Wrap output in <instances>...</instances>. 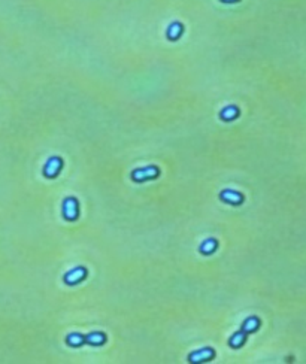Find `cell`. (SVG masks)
Segmentation results:
<instances>
[{"label":"cell","instance_id":"obj_1","mask_svg":"<svg viewBox=\"0 0 306 364\" xmlns=\"http://www.w3.org/2000/svg\"><path fill=\"white\" fill-rule=\"evenodd\" d=\"M160 175V169L157 166H148V167H142V169H136L131 172V178L136 182H143L148 179H154Z\"/></svg>","mask_w":306,"mask_h":364},{"label":"cell","instance_id":"obj_2","mask_svg":"<svg viewBox=\"0 0 306 364\" xmlns=\"http://www.w3.org/2000/svg\"><path fill=\"white\" fill-rule=\"evenodd\" d=\"M63 217L67 221H75L78 218V203L73 197H67L63 202Z\"/></svg>","mask_w":306,"mask_h":364},{"label":"cell","instance_id":"obj_3","mask_svg":"<svg viewBox=\"0 0 306 364\" xmlns=\"http://www.w3.org/2000/svg\"><path fill=\"white\" fill-rule=\"evenodd\" d=\"M86 276H87V270L84 267H75L64 275V282L69 285H75L76 282L83 281Z\"/></svg>","mask_w":306,"mask_h":364},{"label":"cell","instance_id":"obj_4","mask_svg":"<svg viewBox=\"0 0 306 364\" xmlns=\"http://www.w3.org/2000/svg\"><path fill=\"white\" fill-rule=\"evenodd\" d=\"M61 166H63L61 158H58V157H51V158L46 161L45 167H44V175L48 176V178H54V176L60 172Z\"/></svg>","mask_w":306,"mask_h":364},{"label":"cell","instance_id":"obj_5","mask_svg":"<svg viewBox=\"0 0 306 364\" xmlns=\"http://www.w3.org/2000/svg\"><path fill=\"white\" fill-rule=\"evenodd\" d=\"M214 349L211 348H203V349H197L194 352L190 354L188 357V361L190 363H203V361H208L211 358H214Z\"/></svg>","mask_w":306,"mask_h":364},{"label":"cell","instance_id":"obj_6","mask_svg":"<svg viewBox=\"0 0 306 364\" xmlns=\"http://www.w3.org/2000/svg\"><path fill=\"white\" fill-rule=\"evenodd\" d=\"M219 197H221L224 202L230 203V205H241V203L244 202V196H242L241 193L233 191V190H224V191H221Z\"/></svg>","mask_w":306,"mask_h":364},{"label":"cell","instance_id":"obj_7","mask_svg":"<svg viewBox=\"0 0 306 364\" xmlns=\"http://www.w3.org/2000/svg\"><path fill=\"white\" fill-rule=\"evenodd\" d=\"M106 340V336L100 331H93V333H88L87 336H84V342L90 343V345H102L103 342Z\"/></svg>","mask_w":306,"mask_h":364},{"label":"cell","instance_id":"obj_8","mask_svg":"<svg viewBox=\"0 0 306 364\" xmlns=\"http://www.w3.org/2000/svg\"><path fill=\"white\" fill-rule=\"evenodd\" d=\"M182 30H184V27H182L181 23H178V21L172 23V24L168 27V38H169L171 41H176V39H179V36L182 35Z\"/></svg>","mask_w":306,"mask_h":364},{"label":"cell","instance_id":"obj_9","mask_svg":"<svg viewBox=\"0 0 306 364\" xmlns=\"http://www.w3.org/2000/svg\"><path fill=\"white\" fill-rule=\"evenodd\" d=\"M238 115H239V109H238L236 106H233V105L225 106V108L219 112V117H221L222 120H225V121H232V120H235Z\"/></svg>","mask_w":306,"mask_h":364},{"label":"cell","instance_id":"obj_10","mask_svg":"<svg viewBox=\"0 0 306 364\" xmlns=\"http://www.w3.org/2000/svg\"><path fill=\"white\" fill-rule=\"evenodd\" d=\"M260 325V319L257 318V317H250V318H247L245 321H244V324H242V331H245L247 334L248 333H253V331H256L257 330V327Z\"/></svg>","mask_w":306,"mask_h":364},{"label":"cell","instance_id":"obj_11","mask_svg":"<svg viewBox=\"0 0 306 364\" xmlns=\"http://www.w3.org/2000/svg\"><path fill=\"white\" fill-rule=\"evenodd\" d=\"M245 339H247V333L241 330V331H236V333L230 337L228 343H230L232 348H241V346L245 343Z\"/></svg>","mask_w":306,"mask_h":364},{"label":"cell","instance_id":"obj_12","mask_svg":"<svg viewBox=\"0 0 306 364\" xmlns=\"http://www.w3.org/2000/svg\"><path fill=\"white\" fill-rule=\"evenodd\" d=\"M217 240L215 239H206L202 245H200V252L202 254H205V255H208V254H212L215 249H217Z\"/></svg>","mask_w":306,"mask_h":364},{"label":"cell","instance_id":"obj_13","mask_svg":"<svg viewBox=\"0 0 306 364\" xmlns=\"http://www.w3.org/2000/svg\"><path fill=\"white\" fill-rule=\"evenodd\" d=\"M66 340H67V343H69L70 346H80V345L84 343V336L80 334V333H72V334L67 336Z\"/></svg>","mask_w":306,"mask_h":364},{"label":"cell","instance_id":"obj_14","mask_svg":"<svg viewBox=\"0 0 306 364\" xmlns=\"http://www.w3.org/2000/svg\"><path fill=\"white\" fill-rule=\"evenodd\" d=\"M224 3H235V2H239V0H221Z\"/></svg>","mask_w":306,"mask_h":364}]
</instances>
